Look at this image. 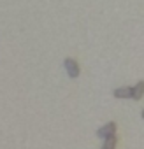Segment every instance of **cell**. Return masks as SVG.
<instances>
[{"label":"cell","instance_id":"cell-6","mask_svg":"<svg viewBox=\"0 0 144 149\" xmlns=\"http://www.w3.org/2000/svg\"><path fill=\"white\" fill-rule=\"evenodd\" d=\"M141 116H142V118H144V109H142V114H141Z\"/></svg>","mask_w":144,"mask_h":149},{"label":"cell","instance_id":"cell-5","mask_svg":"<svg viewBox=\"0 0 144 149\" xmlns=\"http://www.w3.org/2000/svg\"><path fill=\"white\" fill-rule=\"evenodd\" d=\"M114 147H116V137H109V139H106L102 149H114Z\"/></svg>","mask_w":144,"mask_h":149},{"label":"cell","instance_id":"cell-3","mask_svg":"<svg viewBox=\"0 0 144 149\" xmlns=\"http://www.w3.org/2000/svg\"><path fill=\"white\" fill-rule=\"evenodd\" d=\"M114 97L116 98H132V88L130 86H121L114 90Z\"/></svg>","mask_w":144,"mask_h":149},{"label":"cell","instance_id":"cell-1","mask_svg":"<svg viewBox=\"0 0 144 149\" xmlns=\"http://www.w3.org/2000/svg\"><path fill=\"white\" fill-rule=\"evenodd\" d=\"M114 132H116V123L114 121H111V123H107V125H104L102 128H99V132H97V135L100 137V139H109V137H114Z\"/></svg>","mask_w":144,"mask_h":149},{"label":"cell","instance_id":"cell-2","mask_svg":"<svg viewBox=\"0 0 144 149\" xmlns=\"http://www.w3.org/2000/svg\"><path fill=\"white\" fill-rule=\"evenodd\" d=\"M65 68L69 72V76L70 77H78L79 76V63L74 60V58H65Z\"/></svg>","mask_w":144,"mask_h":149},{"label":"cell","instance_id":"cell-4","mask_svg":"<svg viewBox=\"0 0 144 149\" xmlns=\"http://www.w3.org/2000/svg\"><path fill=\"white\" fill-rule=\"evenodd\" d=\"M144 95V81H139L135 86H132V98L134 100H141Z\"/></svg>","mask_w":144,"mask_h":149}]
</instances>
